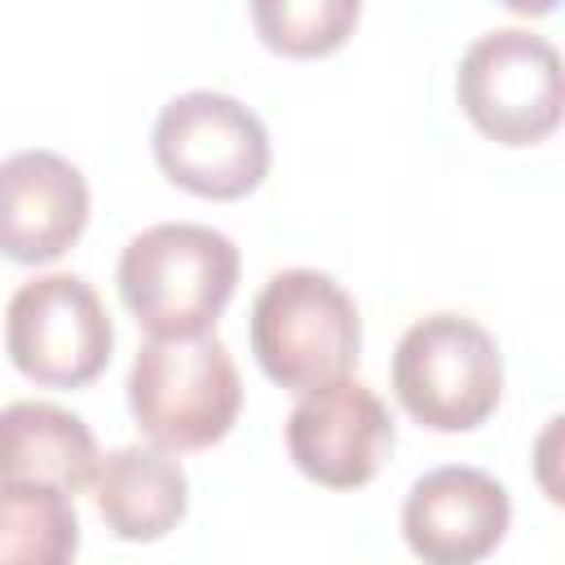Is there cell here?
Segmentation results:
<instances>
[{
    "mask_svg": "<svg viewBox=\"0 0 565 565\" xmlns=\"http://www.w3.org/2000/svg\"><path fill=\"white\" fill-rule=\"evenodd\" d=\"M238 247L199 221H163L128 238L115 265L119 300L150 335L212 331L238 287Z\"/></svg>",
    "mask_w": 565,
    "mask_h": 565,
    "instance_id": "1",
    "label": "cell"
},
{
    "mask_svg": "<svg viewBox=\"0 0 565 565\" xmlns=\"http://www.w3.org/2000/svg\"><path fill=\"white\" fill-rule=\"evenodd\" d=\"M243 406L238 366L212 331L150 335L128 371V411L159 450L216 446Z\"/></svg>",
    "mask_w": 565,
    "mask_h": 565,
    "instance_id": "2",
    "label": "cell"
},
{
    "mask_svg": "<svg viewBox=\"0 0 565 565\" xmlns=\"http://www.w3.org/2000/svg\"><path fill=\"white\" fill-rule=\"evenodd\" d=\"M247 335L260 371L291 388H318L353 371L362 318L353 296L322 269H278L252 300Z\"/></svg>",
    "mask_w": 565,
    "mask_h": 565,
    "instance_id": "3",
    "label": "cell"
},
{
    "mask_svg": "<svg viewBox=\"0 0 565 565\" xmlns=\"http://www.w3.org/2000/svg\"><path fill=\"white\" fill-rule=\"evenodd\" d=\"M393 393L402 411L433 433L481 428L503 397V353L481 322L428 313L411 322L393 349Z\"/></svg>",
    "mask_w": 565,
    "mask_h": 565,
    "instance_id": "4",
    "label": "cell"
},
{
    "mask_svg": "<svg viewBox=\"0 0 565 565\" xmlns=\"http://www.w3.org/2000/svg\"><path fill=\"white\" fill-rule=\"evenodd\" d=\"M455 93L481 137L534 146L561 124V53L525 26L486 31L459 57Z\"/></svg>",
    "mask_w": 565,
    "mask_h": 565,
    "instance_id": "5",
    "label": "cell"
},
{
    "mask_svg": "<svg viewBox=\"0 0 565 565\" xmlns=\"http://www.w3.org/2000/svg\"><path fill=\"white\" fill-rule=\"evenodd\" d=\"M163 177L199 199H243L269 172V132L230 93L194 88L172 97L150 128Z\"/></svg>",
    "mask_w": 565,
    "mask_h": 565,
    "instance_id": "6",
    "label": "cell"
},
{
    "mask_svg": "<svg viewBox=\"0 0 565 565\" xmlns=\"http://www.w3.org/2000/svg\"><path fill=\"white\" fill-rule=\"evenodd\" d=\"M4 349L26 380L84 388L106 371L115 327L102 296L79 274H40L9 296Z\"/></svg>",
    "mask_w": 565,
    "mask_h": 565,
    "instance_id": "7",
    "label": "cell"
},
{
    "mask_svg": "<svg viewBox=\"0 0 565 565\" xmlns=\"http://www.w3.org/2000/svg\"><path fill=\"white\" fill-rule=\"evenodd\" d=\"M388 450H393V415L375 397V388H366L353 375L305 388L287 415L291 463L327 490L366 486Z\"/></svg>",
    "mask_w": 565,
    "mask_h": 565,
    "instance_id": "8",
    "label": "cell"
},
{
    "mask_svg": "<svg viewBox=\"0 0 565 565\" xmlns=\"http://www.w3.org/2000/svg\"><path fill=\"white\" fill-rule=\"evenodd\" d=\"M512 525L508 490L468 463L424 472L402 503L406 547L428 565H472L490 556Z\"/></svg>",
    "mask_w": 565,
    "mask_h": 565,
    "instance_id": "9",
    "label": "cell"
},
{
    "mask_svg": "<svg viewBox=\"0 0 565 565\" xmlns=\"http://www.w3.org/2000/svg\"><path fill=\"white\" fill-rule=\"evenodd\" d=\"M88 225V181L57 150L0 159V256L18 265L57 260Z\"/></svg>",
    "mask_w": 565,
    "mask_h": 565,
    "instance_id": "10",
    "label": "cell"
},
{
    "mask_svg": "<svg viewBox=\"0 0 565 565\" xmlns=\"http://www.w3.org/2000/svg\"><path fill=\"white\" fill-rule=\"evenodd\" d=\"M88 486L97 516L124 543H154L172 534L190 508L185 468L159 446H119L97 455Z\"/></svg>",
    "mask_w": 565,
    "mask_h": 565,
    "instance_id": "11",
    "label": "cell"
},
{
    "mask_svg": "<svg viewBox=\"0 0 565 565\" xmlns=\"http://www.w3.org/2000/svg\"><path fill=\"white\" fill-rule=\"evenodd\" d=\"M97 468L93 428L57 402H9L0 411V486H49L79 494Z\"/></svg>",
    "mask_w": 565,
    "mask_h": 565,
    "instance_id": "12",
    "label": "cell"
},
{
    "mask_svg": "<svg viewBox=\"0 0 565 565\" xmlns=\"http://www.w3.org/2000/svg\"><path fill=\"white\" fill-rule=\"evenodd\" d=\"M79 552V516L66 490L0 486V565H66Z\"/></svg>",
    "mask_w": 565,
    "mask_h": 565,
    "instance_id": "13",
    "label": "cell"
},
{
    "mask_svg": "<svg viewBox=\"0 0 565 565\" xmlns=\"http://www.w3.org/2000/svg\"><path fill=\"white\" fill-rule=\"evenodd\" d=\"M252 26L265 49L282 57H327L335 53L362 13V0H247Z\"/></svg>",
    "mask_w": 565,
    "mask_h": 565,
    "instance_id": "14",
    "label": "cell"
},
{
    "mask_svg": "<svg viewBox=\"0 0 565 565\" xmlns=\"http://www.w3.org/2000/svg\"><path fill=\"white\" fill-rule=\"evenodd\" d=\"M499 4H508V9L521 13V18H543V13H552L561 0H499Z\"/></svg>",
    "mask_w": 565,
    "mask_h": 565,
    "instance_id": "15",
    "label": "cell"
}]
</instances>
